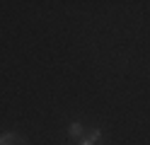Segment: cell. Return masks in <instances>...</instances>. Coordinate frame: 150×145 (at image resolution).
<instances>
[{
  "label": "cell",
  "mask_w": 150,
  "mask_h": 145,
  "mask_svg": "<svg viewBox=\"0 0 150 145\" xmlns=\"http://www.w3.org/2000/svg\"><path fill=\"white\" fill-rule=\"evenodd\" d=\"M68 135H70V138H82V126H80V121H73V123H70Z\"/></svg>",
  "instance_id": "obj_2"
},
{
  "label": "cell",
  "mask_w": 150,
  "mask_h": 145,
  "mask_svg": "<svg viewBox=\"0 0 150 145\" xmlns=\"http://www.w3.org/2000/svg\"><path fill=\"white\" fill-rule=\"evenodd\" d=\"M102 138V131L99 128H95L92 133H87V135H82V140H80V145H97V140Z\"/></svg>",
  "instance_id": "obj_1"
}]
</instances>
